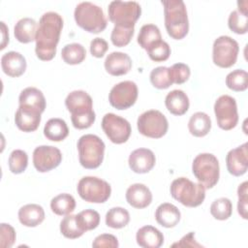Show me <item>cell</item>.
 Instances as JSON below:
<instances>
[{"mask_svg":"<svg viewBox=\"0 0 248 248\" xmlns=\"http://www.w3.org/2000/svg\"><path fill=\"white\" fill-rule=\"evenodd\" d=\"M139 132L152 139H160L168 132L169 123L166 116L157 109L146 110L141 113L137 121Z\"/></svg>","mask_w":248,"mask_h":248,"instance_id":"cell-10","label":"cell"},{"mask_svg":"<svg viewBox=\"0 0 248 248\" xmlns=\"http://www.w3.org/2000/svg\"><path fill=\"white\" fill-rule=\"evenodd\" d=\"M180 211L172 203H161L155 211V219L158 224L165 228H173L180 221Z\"/></svg>","mask_w":248,"mask_h":248,"instance_id":"cell-23","label":"cell"},{"mask_svg":"<svg viewBox=\"0 0 248 248\" xmlns=\"http://www.w3.org/2000/svg\"><path fill=\"white\" fill-rule=\"evenodd\" d=\"M160 40H162V36L158 26L151 23L141 26L138 35V43L143 49L146 50L150 46Z\"/></svg>","mask_w":248,"mask_h":248,"instance_id":"cell-34","label":"cell"},{"mask_svg":"<svg viewBox=\"0 0 248 248\" xmlns=\"http://www.w3.org/2000/svg\"><path fill=\"white\" fill-rule=\"evenodd\" d=\"M105 69L111 76H123L132 69V60L127 53L113 51L105 60Z\"/></svg>","mask_w":248,"mask_h":248,"instance_id":"cell-19","label":"cell"},{"mask_svg":"<svg viewBox=\"0 0 248 248\" xmlns=\"http://www.w3.org/2000/svg\"><path fill=\"white\" fill-rule=\"evenodd\" d=\"M165 26L168 34L175 40L183 39L189 31L186 5L182 0H162Z\"/></svg>","mask_w":248,"mask_h":248,"instance_id":"cell-3","label":"cell"},{"mask_svg":"<svg viewBox=\"0 0 248 248\" xmlns=\"http://www.w3.org/2000/svg\"><path fill=\"white\" fill-rule=\"evenodd\" d=\"M108 49V42L103 38H95L90 43V52L94 57L101 58Z\"/></svg>","mask_w":248,"mask_h":248,"instance_id":"cell-47","label":"cell"},{"mask_svg":"<svg viewBox=\"0 0 248 248\" xmlns=\"http://www.w3.org/2000/svg\"><path fill=\"white\" fill-rule=\"evenodd\" d=\"M136 240L142 248H159L164 243V235L155 227L144 226L137 232Z\"/></svg>","mask_w":248,"mask_h":248,"instance_id":"cell-22","label":"cell"},{"mask_svg":"<svg viewBox=\"0 0 248 248\" xmlns=\"http://www.w3.org/2000/svg\"><path fill=\"white\" fill-rule=\"evenodd\" d=\"M192 171L205 189H210L219 180L220 167L218 159L211 153H201L195 157L192 163Z\"/></svg>","mask_w":248,"mask_h":248,"instance_id":"cell-7","label":"cell"},{"mask_svg":"<svg viewBox=\"0 0 248 248\" xmlns=\"http://www.w3.org/2000/svg\"><path fill=\"white\" fill-rule=\"evenodd\" d=\"M226 85L236 92L244 91L248 87V74L246 71L236 69L226 77Z\"/></svg>","mask_w":248,"mask_h":248,"instance_id":"cell-36","label":"cell"},{"mask_svg":"<svg viewBox=\"0 0 248 248\" xmlns=\"http://www.w3.org/2000/svg\"><path fill=\"white\" fill-rule=\"evenodd\" d=\"M108 18L114 26L135 27L141 14L140 5L136 1H111L108 8Z\"/></svg>","mask_w":248,"mask_h":248,"instance_id":"cell-8","label":"cell"},{"mask_svg":"<svg viewBox=\"0 0 248 248\" xmlns=\"http://www.w3.org/2000/svg\"><path fill=\"white\" fill-rule=\"evenodd\" d=\"M146 51L149 58L155 62L166 61L170 55V47L169 44L163 40L154 43L146 49Z\"/></svg>","mask_w":248,"mask_h":248,"instance_id":"cell-40","label":"cell"},{"mask_svg":"<svg viewBox=\"0 0 248 248\" xmlns=\"http://www.w3.org/2000/svg\"><path fill=\"white\" fill-rule=\"evenodd\" d=\"M19 106H27L38 109L41 112L46 108V98L41 90L36 87L24 88L18 97Z\"/></svg>","mask_w":248,"mask_h":248,"instance_id":"cell-27","label":"cell"},{"mask_svg":"<svg viewBox=\"0 0 248 248\" xmlns=\"http://www.w3.org/2000/svg\"><path fill=\"white\" fill-rule=\"evenodd\" d=\"M50 208L56 215L66 216L75 210L76 201L72 195L62 193L52 198L50 201Z\"/></svg>","mask_w":248,"mask_h":248,"instance_id":"cell-30","label":"cell"},{"mask_svg":"<svg viewBox=\"0 0 248 248\" xmlns=\"http://www.w3.org/2000/svg\"><path fill=\"white\" fill-rule=\"evenodd\" d=\"M16 232L15 229L6 223H2L0 226V246L2 248H10L14 245L16 241Z\"/></svg>","mask_w":248,"mask_h":248,"instance_id":"cell-44","label":"cell"},{"mask_svg":"<svg viewBox=\"0 0 248 248\" xmlns=\"http://www.w3.org/2000/svg\"><path fill=\"white\" fill-rule=\"evenodd\" d=\"M188 129L191 135L195 137H204L211 129V119L205 112H195L189 119Z\"/></svg>","mask_w":248,"mask_h":248,"instance_id":"cell-29","label":"cell"},{"mask_svg":"<svg viewBox=\"0 0 248 248\" xmlns=\"http://www.w3.org/2000/svg\"><path fill=\"white\" fill-rule=\"evenodd\" d=\"M239 51L238 43L230 36H220L213 43L212 59L221 68H230L235 64Z\"/></svg>","mask_w":248,"mask_h":248,"instance_id":"cell-11","label":"cell"},{"mask_svg":"<svg viewBox=\"0 0 248 248\" xmlns=\"http://www.w3.org/2000/svg\"><path fill=\"white\" fill-rule=\"evenodd\" d=\"M9 169L15 174L23 172L28 165V155L21 149H16L12 151L9 156Z\"/></svg>","mask_w":248,"mask_h":248,"instance_id":"cell-38","label":"cell"},{"mask_svg":"<svg viewBox=\"0 0 248 248\" xmlns=\"http://www.w3.org/2000/svg\"><path fill=\"white\" fill-rule=\"evenodd\" d=\"M77 24L89 33H100L107 27V17L101 7L91 2H80L74 13Z\"/></svg>","mask_w":248,"mask_h":248,"instance_id":"cell-5","label":"cell"},{"mask_svg":"<svg viewBox=\"0 0 248 248\" xmlns=\"http://www.w3.org/2000/svg\"><path fill=\"white\" fill-rule=\"evenodd\" d=\"M102 129L108 140L116 144L126 142L132 132L131 125L125 118L111 112L104 115Z\"/></svg>","mask_w":248,"mask_h":248,"instance_id":"cell-13","label":"cell"},{"mask_svg":"<svg viewBox=\"0 0 248 248\" xmlns=\"http://www.w3.org/2000/svg\"><path fill=\"white\" fill-rule=\"evenodd\" d=\"M118 240L117 238L112 235V234H109V233H103V234H100L98 235L93 243H92V246L94 248H101V247H109V248H117L118 247Z\"/></svg>","mask_w":248,"mask_h":248,"instance_id":"cell-46","label":"cell"},{"mask_svg":"<svg viewBox=\"0 0 248 248\" xmlns=\"http://www.w3.org/2000/svg\"><path fill=\"white\" fill-rule=\"evenodd\" d=\"M60 232L66 237L70 239H76L80 237L85 231L80 226L77 215L68 214L60 222Z\"/></svg>","mask_w":248,"mask_h":248,"instance_id":"cell-31","label":"cell"},{"mask_svg":"<svg viewBox=\"0 0 248 248\" xmlns=\"http://www.w3.org/2000/svg\"><path fill=\"white\" fill-rule=\"evenodd\" d=\"M232 212V202L228 198H219L215 200L210 205L211 215L220 221L227 220L231 217Z\"/></svg>","mask_w":248,"mask_h":248,"instance_id":"cell-37","label":"cell"},{"mask_svg":"<svg viewBox=\"0 0 248 248\" xmlns=\"http://www.w3.org/2000/svg\"><path fill=\"white\" fill-rule=\"evenodd\" d=\"M138 98V86L134 81L124 80L115 84L108 94L109 104L117 109L131 108Z\"/></svg>","mask_w":248,"mask_h":248,"instance_id":"cell-14","label":"cell"},{"mask_svg":"<svg viewBox=\"0 0 248 248\" xmlns=\"http://www.w3.org/2000/svg\"><path fill=\"white\" fill-rule=\"evenodd\" d=\"M65 106L71 112V120L76 129L89 128L96 119L91 96L83 90H75L68 94Z\"/></svg>","mask_w":248,"mask_h":248,"instance_id":"cell-2","label":"cell"},{"mask_svg":"<svg viewBox=\"0 0 248 248\" xmlns=\"http://www.w3.org/2000/svg\"><path fill=\"white\" fill-rule=\"evenodd\" d=\"M247 181L241 183L237 188V195H238V202H237V211L240 217L243 219L248 218L247 213V204H248V198H247Z\"/></svg>","mask_w":248,"mask_h":248,"instance_id":"cell-45","label":"cell"},{"mask_svg":"<svg viewBox=\"0 0 248 248\" xmlns=\"http://www.w3.org/2000/svg\"><path fill=\"white\" fill-rule=\"evenodd\" d=\"M171 247H202V244L198 243L195 239V232H190L186 235H184L179 242H175L171 245Z\"/></svg>","mask_w":248,"mask_h":248,"instance_id":"cell-48","label":"cell"},{"mask_svg":"<svg viewBox=\"0 0 248 248\" xmlns=\"http://www.w3.org/2000/svg\"><path fill=\"white\" fill-rule=\"evenodd\" d=\"M135 32V27H122V26H114L111 35H110V40L111 43L118 47H122L127 46L131 39L134 36Z\"/></svg>","mask_w":248,"mask_h":248,"instance_id":"cell-41","label":"cell"},{"mask_svg":"<svg viewBox=\"0 0 248 248\" xmlns=\"http://www.w3.org/2000/svg\"><path fill=\"white\" fill-rule=\"evenodd\" d=\"M171 197L187 207L202 204L205 198V188L201 183L191 181L186 177L174 179L170 187Z\"/></svg>","mask_w":248,"mask_h":248,"instance_id":"cell-4","label":"cell"},{"mask_svg":"<svg viewBox=\"0 0 248 248\" xmlns=\"http://www.w3.org/2000/svg\"><path fill=\"white\" fill-rule=\"evenodd\" d=\"M45 137L52 141H61L69 135V128L61 118H50L44 127Z\"/></svg>","mask_w":248,"mask_h":248,"instance_id":"cell-28","label":"cell"},{"mask_svg":"<svg viewBox=\"0 0 248 248\" xmlns=\"http://www.w3.org/2000/svg\"><path fill=\"white\" fill-rule=\"evenodd\" d=\"M78 151L80 165L88 170L97 169L104 160L105 143L96 135H83L78 140Z\"/></svg>","mask_w":248,"mask_h":248,"instance_id":"cell-6","label":"cell"},{"mask_svg":"<svg viewBox=\"0 0 248 248\" xmlns=\"http://www.w3.org/2000/svg\"><path fill=\"white\" fill-rule=\"evenodd\" d=\"M25 57L17 51H9L1 57V67L3 72L12 78L23 75L26 70Z\"/></svg>","mask_w":248,"mask_h":248,"instance_id":"cell-20","label":"cell"},{"mask_svg":"<svg viewBox=\"0 0 248 248\" xmlns=\"http://www.w3.org/2000/svg\"><path fill=\"white\" fill-rule=\"evenodd\" d=\"M248 144L230 150L226 156V165L228 171L234 176H241L247 171L248 168Z\"/></svg>","mask_w":248,"mask_h":248,"instance_id":"cell-16","label":"cell"},{"mask_svg":"<svg viewBox=\"0 0 248 248\" xmlns=\"http://www.w3.org/2000/svg\"><path fill=\"white\" fill-rule=\"evenodd\" d=\"M170 73L172 83L182 84L188 80L191 71L188 65L184 63H175L170 67Z\"/></svg>","mask_w":248,"mask_h":248,"instance_id":"cell-43","label":"cell"},{"mask_svg":"<svg viewBox=\"0 0 248 248\" xmlns=\"http://www.w3.org/2000/svg\"><path fill=\"white\" fill-rule=\"evenodd\" d=\"M229 28L236 34H245L248 30V14L232 11L228 18Z\"/></svg>","mask_w":248,"mask_h":248,"instance_id":"cell-39","label":"cell"},{"mask_svg":"<svg viewBox=\"0 0 248 248\" xmlns=\"http://www.w3.org/2000/svg\"><path fill=\"white\" fill-rule=\"evenodd\" d=\"M129 167L136 173H146L150 171L156 163L152 150L148 148H138L129 156Z\"/></svg>","mask_w":248,"mask_h":248,"instance_id":"cell-17","label":"cell"},{"mask_svg":"<svg viewBox=\"0 0 248 248\" xmlns=\"http://www.w3.org/2000/svg\"><path fill=\"white\" fill-rule=\"evenodd\" d=\"M130 222V214L127 209L116 206L110 208L106 214V225L112 229H122Z\"/></svg>","mask_w":248,"mask_h":248,"instance_id":"cell-33","label":"cell"},{"mask_svg":"<svg viewBox=\"0 0 248 248\" xmlns=\"http://www.w3.org/2000/svg\"><path fill=\"white\" fill-rule=\"evenodd\" d=\"M1 28H2V43H1V49L5 48L6 46L9 44V32L5 22L1 21Z\"/></svg>","mask_w":248,"mask_h":248,"instance_id":"cell-49","label":"cell"},{"mask_svg":"<svg viewBox=\"0 0 248 248\" xmlns=\"http://www.w3.org/2000/svg\"><path fill=\"white\" fill-rule=\"evenodd\" d=\"M126 201L135 208L147 207L152 202V193L147 186L141 183H135L126 191Z\"/></svg>","mask_w":248,"mask_h":248,"instance_id":"cell-21","label":"cell"},{"mask_svg":"<svg viewBox=\"0 0 248 248\" xmlns=\"http://www.w3.org/2000/svg\"><path fill=\"white\" fill-rule=\"evenodd\" d=\"M214 113L218 126L229 131L234 128L238 122L236 101L229 95L220 96L214 104Z\"/></svg>","mask_w":248,"mask_h":248,"instance_id":"cell-12","label":"cell"},{"mask_svg":"<svg viewBox=\"0 0 248 248\" xmlns=\"http://www.w3.org/2000/svg\"><path fill=\"white\" fill-rule=\"evenodd\" d=\"M18 220L25 227H37L45 220L44 208L36 203L25 204L18 210Z\"/></svg>","mask_w":248,"mask_h":248,"instance_id":"cell-25","label":"cell"},{"mask_svg":"<svg viewBox=\"0 0 248 248\" xmlns=\"http://www.w3.org/2000/svg\"><path fill=\"white\" fill-rule=\"evenodd\" d=\"M41 111L36 108L19 106L15 114L16 127L23 132H33L38 129L41 122Z\"/></svg>","mask_w":248,"mask_h":248,"instance_id":"cell-18","label":"cell"},{"mask_svg":"<svg viewBox=\"0 0 248 248\" xmlns=\"http://www.w3.org/2000/svg\"><path fill=\"white\" fill-rule=\"evenodd\" d=\"M37 29L38 24L35 19L31 17H23L16 23L14 27V34L18 42L28 44L35 41Z\"/></svg>","mask_w":248,"mask_h":248,"instance_id":"cell-26","label":"cell"},{"mask_svg":"<svg viewBox=\"0 0 248 248\" xmlns=\"http://www.w3.org/2000/svg\"><path fill=\"white\" fill-rule=\"evenodd\" d=\"M165 105L171 114L183 115L187 112L190 103L189 98L184 91L174 89L167 94Z\"/></svg>","mask_w":248,"mask_h":248,"instance_id":"cell-24","label":"cell"},{"mask_svg":"<svg viewBox=\"0 0 248 248\" xmlns=\"http://www.w3.org/2000/svg\"><path fill=\"white\" fill-rule=\"evenodd\" d=\"M62 28L63 18L59 14L47 12L41 16L35 39V52L39 59L49 61L55 56Z\"/></svg>","mask_w":248,"mask_h":248,"instance_id":"cell-1","label":"cell"},{"mask_svg":"<svg viewBox=\"0 0 248 248\" xmlns=\"http://www.w3.org/2000/svg\"><path fill=\"white\" fill-rule=\"evenodd\" d=\"M86 56L84 46L78 43H72L66 45L61 50V57L63 61L70 65H77L81 63Z\"/></svg>","mask_w":248,"mask_h":248,"instance_id":"cell-32","label":"cell"},{"mask_svg":"<svg viewBox=\"0 0 248 248\" xmlns=\"http://www.w3.org/2000/svg\"><path fill=\"white\" fill-rule=\"evenodd\" d=\"M150 82L151 84L158 89H167L172 83L170 68L165 66H159L153 69L150 73Z\"/></svg>","mask_w":248,"mask_h":248,"instance_id":"cell-35","label":"cell"},{"mask_svg":"<svg viewBox=\"0 0 248 248\" xmlns=\"http://www.w3.org/2000/svg\"><path fill=\"white\" fill-rule=\"evenodd\" d=\"M62 161L61 151L51 145H40L33 151V165L40 172H46L57 168Z\"/></svg>","mask_w":248,"mask_h":248,"instance_id":"cell-15","label":"cell"},{"mask_svg":"<svg viewBox=\"0 0 248 248\" xmlns=\"http://www.w3.org/2000/svg\"><path fill=\"white\" fill-rule=\"evenodd\" d=\"M82 229L87 232L96 229L100 224V214L93 209H85L77 214Z\"/></svg>","mask_w":248,"mask_h":248,"instance_id":"cell-42","label":"cell"},{"mask_svg":"<svg viewBox=\"0 0 248 248\" xmlns=\"http://www.w3.org/2000/svg\"><path fill=\"white\" fill-rule=\"evenodd\" d=\"M77 190L83 201L93 203H103L107 202L111 194L110 185L96 176H84L80 178Z\"/></svg>","mask_w":248,"mask_h":248,"instance_id":"cell-9","label":"cell"}]
</instances>
